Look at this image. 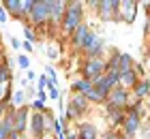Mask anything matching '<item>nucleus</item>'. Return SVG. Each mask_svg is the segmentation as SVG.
I'll return each instance as SVG.
<instances>
[{
    "label": "nucleus",
    "mask_w": 150,
    "mask_h": 139,
    "mask_svg": "<svg viewBox=\"0 0 150 139\" xmlns=\"http://www.w3.org/2000/svg\"><path fill=\"white\" fill-rule=\"evenodd\" d=\"M62 26L67 32H75L81 26V2L79 0H67V11L62 17Z\"/></svg>",
    "instance_id": "obj_1"
},
{
    "label": "nucleus",
    "mask_w": 150,
    "mask_h": 139,
    "mask_svg": "<svg viewBox=\"0 0 150 139\" xmlns=\"http://www.w3.org/2000/svg\"><path fill=\"white\" fill-rule=\"evenodd\" d=\"M103 73H107V64L101 58H88V62H86V66H84V77L86 79H97L99 75H103Z\"/></svg>",
    "instance_id": "obj_2"
},
{
    "label": "nucleus",
    "mask_w": 150,
    "mask_h": 139,
    "mask_svg": "<svg viewBox=\"0 0 150 139\" xmlns=\"http://www.w3.org/2000/svg\"><path fill=\"white\" fill-rule=\"evenodd\" d=\"M137 4H139V0H122L120 11H118V19H122L127 24H133L135 15H137Z\"/></svg>",
    "instance_id": "obj_3"
},
{
    "label": "nucleus",
    "mask_w": 150,
    "mask_h": 139,
    "mask_svg": "<svg viewBox=\"0 0 150 139\" xmlns=\"http://www.w3.org/2000/svg\"><path fill=\"white\" fill-rule=\"evenodd\" d=\"M120 2H122V0H101V4H99V15L103 17V19H118Z\"/></svg>",
    "instance_id": "obj_4"
},
{
    "label": "nucleus",
    "mask_w": 150,
    "mask_h": 139,
    "mask_svg": "<svg viewBox=\"0 0 150 139\" xmlns=\"http://www.w3.org/2000/svg\"><path fill=\"white\" fill-rule=\"evenodd\" d=\"M84 49L88 54V58H99V54L101 49H103V39H99L97 34H88V39H86V43H84Z\"/></svg>",
    "instance_id": "obj_5"
},
{
    "label": "nucleus",
    "mask_w": 150,
    "mask_h": 139,
    "mask_svg": "<svg viewBox=\"0 0 150 139\" xmlns=\"http://www.w3.org/2000/svg\"><path fill=\"white\" fill-rule=\"evenodd\" d=\"M30 19L35 24H45L47 19H50V4L43 2V0H39L35 4V9H32V13H30Z\"/></svg>",
    "instance_id": "obj_6"
},
{
    "label": "nucleus",
    "mask_w": 150,
    "mask_h": 139,
    "mask_svg": "<svg viewBox=\"0 0 150 139\" xmlns=\"http://www.w3.org/2000/svg\"><path fill=\"white\" fill-rule=\"evenodd\" d=\"M127 105V90L125 88H114L112 92H110V107H125Z\"/></svg>",
    "instance_id": "obj_7"
},
{
    "label": "nucleus",
    "mask_w": 150,
    "mask_h": 139,
    "mask_svg": "<svg viewBox=\"0 0 150 139\" xmlns=\"http://www.w3.org/2000/svg\"><path fill=\"white\" fill-rule=\"evenodd\" d=\"M137 124H139V109H137V107H133L131 111H129V118H127V122H125V131H127V135H133L135 131H137Z\"/></svg>",
    "instance_id": "obj_8"
},
{
    "label": "nucleus",
    "mask_w": 150,
    "mask_h": 139,
    "mask_svg": "<svg viewBox=\"0 0 150 139\" xmlns=\"http://www.w3.org/2000/svg\"><path fill=\"white\" fill-rule=\"evenodd\" d=\"M64 11H67V0H54L52 6H50V19H54V22L62 19Z\"/></svg>",
    "instance_id": "obj_9"
},
{
    "label": "nucleus",
    "mask_w": 150,
    "mask_h": 139,
    "mask_svg": "<svg viewBox=\"0 0 150 139\" xmlns=\"http://www.w3.org/2000/svg\"><path fill=\"white\" fill-rule=\"evenodd\" d=\"M88 34H90L88 26H86V24H81V26L77 28V30L73 32V45H75V47H84L86 39H88Z\"/></svg>",
    "instance_id": "obj_10"
},
{
    "label": "nucleus",
    "mask_w": 150,
    "mask_h": 139,
    "mask_svg": "<svg viewBox=\"0 0 150 139\" xmlns=\"http://www.w3.org/2000/svg\"><path fill=\"white\" fill-rule=\"evenodd\" d=\"M30 126H32V133H35L37 137H41V135H43V131L47 128V122H45V118L41 114H35V116H32V120H30Z\"/></svg>",
    "instance_id": "obj_11"
},
{
    "label": "nucleus",
    "mask_w": 150,
    "mask_h": 139,
    "mask_svg": "<svg viewBox=\"0 0 150 139\" xmlns=\"http://www.w3.org/2000/svg\"><path fill=\"white\" fill-rule=\"evenodd\" d=\"M137 71L142 73V68L133 66L131 71H127V73H120V83H122V88H129V86H133V83H135V77H137Z\"/></svg>",
    "instance_id": "obj_12"
},
{
    "label": "nucleus",
    "mask_w": 150,
    "mask_h": 139,
    "mask_svg": "<svg viewBox=\"0 0 150 139\" xmlns=\"http://www.w3.org/2000/svg\"><path fill=\"white\" fill-rule=\"evenodd\" d=\"M4 9L11 13V15L19 17L22 15V9H24V0H4Z\"/></svg>",
    "instance_id": "obj_13"
},
{
    "label": "nucleus",
    "mask_w": 150,
    "mask_h": 139,
    "mask_svg": "<svg viewBox=\"0 0 150 139\" xmlns=\"http://www.w3.org/2000/svg\"><path fill=\"white\" fill-rule=\"evenodd\" d=\"M73 88L75 90H79V94H84V96H88L94 90V83L90 81V79H79V81H75L73 83Z\"/></svg>",
    "instance_id": "obj_14"
},
{
    "label": "nucleus",
    "mask_w": 150,
    "mask_h": 139,
    "mask_svg": "<svg viewBox=\"0 0 150 139\" xmlns=\"http://www.w3.org/2000/svg\"><path fill=\"white\" fill-rule=\"evenodd\" d=\"M26 118H28V111H26L24 107L15 111V131L17 133H22V131L26 128Z\"/></svg>",
    "instance_id": "obj_15"
},
{
    "label": "nucleus",
    "mask_w": 150,
    "mask_h": 139,
    "mask_svg": "<svg viewBox=\"0 0 150 139\" xmlns=\"http://www.w3.org/2000/svg\"><path fill=\"white\" fill-rule=\"evenodd\" d=\"M79 139H97V128L92 124H81L79 126Z\"/></svg>",
    "instance_id": "obj_16"
},
{
    "label": "nucleus",
    "mask_w": 150,
    "mask_h": 139,
    "mask_svg": "<svg viewBox=\"0 0 150 139\" xmlns=\"http://www.w3.org/2000/svg\"><path fill=\"white\" fill-rule=\"evenodd\" d=\"M71 105L75 107L81 114V111H86V105H88V101H86V96L84 94H77V96H73V101H71Z\"/></svg>",
    "instance_id": "obj_17"
},
{
    "label": "nucleus",
    "mask_w": 150,
    "mask_h": 139,
    "mask_svg": "<svg viewBox=\"0 0 150 139\" xmlns=\"http://www.w3.org/2000/svg\"><path fill=\"white\" fill-rule=\"evenodd\" d=\"M131 68H133L131 56H129V54H122V56H120V73H127V71H131Z\"/></svg>",
    "instance_id": "obj_18"
},
{
    "label": "nucleus",
    "mask_w": 150,
    "mask_h": 139,
    "mask_svg": "<svg viewBox=\"0 0 150 139\" xmlns=\"http://www.w3.org/2000/svg\"><path fill=\"white\" fill-rule=\"evenodd\" d=\"M148 81H142V83H137V86H135V96H137V99H142V96H146L148 94Z\"/></svg>",
    "instance_id": "obj_19"
},
{
    "label": "nucleus",
    "mask_w": 150,
    "mask_h": 139,
    "mask_svg": "<svg viewBox=\"0 0 150 139\" xmlns=\"http://www.w3.org/2000/svg\"><path fill=\"white\" fill-rule=\"evenodd\" d=\"M11 79V68L9 66H0V81H9Z\"/></svg>",
    "instance_id": "obj_20"
},
{
    "label": "nucleus",
    "mask_w": 150,
    "mask_h": 139,
    "mask_svg": "<svg viewBox=\"0 0 150 139\" xmlns=\"http://www.w3.org/2000/svg\"><path fill=\"white\" fill-rule=\"evenodd\" d=\"M47 90H50V99H58V88H56V83H47Z\"/></svg>",
    "instance_id": "obj_21"
},
{
    "label": "nucleus",
    "mask_w": 150,
    "mask_h": 139,
    "mask_svg": "<svg viewBox=\"0 0 150 139\" xmlns=\"http://www.w3.org/2000/svg\"><path fill=\"white\" fill-rule=\"evenodd\" d=\"M6 92H9V81H0V101L6 96Z\"/></svg>",
    "instance_id": "obj_22"
},
{
    "label": "nucleus",
    "mask_w": 150,
    "mask_h": 139,
    "mask_svg": "<svg viewBox=\"0 0 150 139\" xmlns=\"http://www.w3.org/2000/svg\"><path fill=\"white\" fill-rule=\"evenodd\" d=\"M22 103H24V92L17 90V92L13 94V105H22Z\"/></svg>",
    "instance_id": "obj_23"
},
{
    "label": "nucleus",
    "mask_w": 150,
    "mask_h": 139,
    "mask_svg": "<svg viewBox=\"0 0 150 139\" xmlns=\"http://www.w3.org/2000/svg\"><path fill=\"white\" fill-rule=\"evenodd\" d=\"M24 34H26V39H28V43H32V41H35V32H32V28H30V26H26V28H24Z\"/></svg>",
    "instance_id": "obj_24"
},
{
    "label": "nucleus",
    "mask_w": 150,
    "mask_h": 139,
    "mask_svg": "<svg viewBox=\"0 0 150 139\" xmlns=\"http://www.w3.org/2000/svg\"><path fill=\"white\" fill-rule=\"evenodd\" d=\"M45 73H47V77H50L52 83H56V71H54L52 66H47V68H45Z\"/></svg>",
    "instance_id": "obj_25"
},
{
    "label": "nucleus",
    "mask_w": 150,
    "mask_h": 139,
    "mask_svg": "<svg viewBox=\"0 0 150 139\" xmlns=\"http://www.w3.org/2000/svg\"><path fill=\"white\" fill-rule=\"evenodd\" d=\"M77 116H79V111H77V109H75L73 105H71L69 109H67V118H69V120H71V118H77Z\"/></svg>",
    "instance_id": "obj_26"
},
{
    "label": "nucleus",
    "mask_w": 150,
    "mask_h": 139,
    "mask_svg": "<svg viewBox=\"0 0 150 139\" xmlns=\"http://www.w3.org/2000/svg\"><path fill=\"white\" fill-rule=\"evenodd\" d=\"M17 64L22 68H28V58H26V56H17Z\"/></svg>",
    "instance_id": "obj_27"
},
{
    "label": "nucleus",
    "mask_w": 150,
    "mask_h": 139,
    "mask_svg": "<svg viewBox=\"0 0 150 139\" xmlns=\"http://www.w3.org/2000/svg\"><path fill=\"white\" fill-rule=\"evenodd\" d=\"M6 13H9V11H6L4 6H0V24H4V22H6Z\"/></svg>",
    "instance_id": "obj_28"
},
{
    "label": "nucleus",
    "mask_w": 150,
    "mask_h": 139,
    "mask_svg": "<svg viewBox=\"0 0 150 139\" xmlns=\"http://www.w3.org/2000/svg\"><path fill=\"white\" fill-rule=\"evenodd\" d=\"M32 107H35L37 111H41V109H43V101H39V99H37L35 103H32Z\"/></svg>",
    "instance_id": "obj_29"
},
{
    "label": "nucleus",
    "mask_w": 150,
    "mask_h": 139,
    "mask_svg": "<svg viewBox=\"0 0 150 139\" xmlns=\"http://www.w3.org/2000/svg\"><path fill=\"white\" fill-rule=\"evenodd\" d=\"M47 83H50V81H47L45 77H41V79H39V88H41V90H43V88L47 86Z\"/></svg>",
    "instance_id": "obj_30"
},
{
    "label": "nucleus",
    "mask_w": 150,
    "mask_h": 139,
    "mask_svg": "<svg viewBox=\"0 0 150 139\" xmlns=\"http://www.w3.org/2000/svg\"><path fill=\"white\" fill-rule=\"evenodd\" d=\"M90 2V6H94V9H99V4H101V0H88Z\"/></svg>",
    "instance_id": "obj_31"
},
{
    "label": "nucleus",
    "mask_w": 150,
    "mask_h": 139,
    "mask_svg": "<svg viewBox=\"0 0 150 139\" xmlns=\"http://www.w3.org/2000/svg\"><path fill=\"white\" fill-rule=\"evenodd\" d=\"M11 45L15 47V49H19V41H17V39H11Z\"/></svg>",
    "instance_id": "obj_32"
},
{
    "label": "nucleus",
    "mask_w": 150,
    "mask_h": 139,
    "mask_svg": "<svg viewBox=\"0 0 150 139\" xmlns=\"http://www.w3.org/2000/svg\"><path fill=\"white\" fill-rule=\"evenodd\" d=\"M47 54H50V56H47V58H56V52H54L52 47H50V49H47Z\"/></svg>",
    "instance_id": "obj_33"
},
{
    "label": "nucleus",
    "mask_w": 150,
    "mask_h": 139,
    "mask_svg": "<svg viewBox=\"0 0 150 139\" xmlns=\"http://www.w3.org/2000/svg\"><path fill=\"white\" fill-rule=\"evenodd\" d=\"M45 99H47L45 92H43V90H39V101H45Z\"/></svg>",
    "instance_id": "obj_34"
},
{
    "label": "nucleus",
    "mask_w": 150,
    "mask_h": 139,
    "mask_svg": "<svg viewBox=\"0 0 150 139\" xmlns=\"http://www.w3.org/2000/svg\"><path fill=\"white\" fill-rule=\"evenodd\" d=\"M2 114H4V103H0V118H2Z\"/></svg>",
    "instance_id": "obj_35"
},
{
    "label": "nucleus",
    "mask_w": 150,
    "mask_h": 139,
    "mask_svg": "<svg viewBox=\"0 0 150 139\" xmlns=\"http://www.w3.org/2000/svg\"><path fill=\"white\" fill-rule=\"evenodd\" d=\"M105 139H122V137H118V135H107Z\"/></svg>",
    "instance_id": "obj_36"
},
{
    "label": "nucleus",
    "mask_w": 150,
    "mask_h": 139,
    "mask_svg": "<svg viewBox=\"0 0 150 139\" xmlns=\"http://www.w3.org/2000/svg\"><path fill=\"white\" fill-rule=\"evenodd\" d=\"M146 34H150V19H148V24H146Z\"/></svg>",
    "instance_id": "obj_37"
},
{
    "label": "nucleus",
    "mask_w": 150,
    "mask_h": 139,
    "mask_svg": "<svg viewBox=\"0 0 150 139\" xmlns=\"http://www.w3.org/2000/svg\"><path fill=\"white\" fill-rule=\"evenodd\" d=\"M127 139H131V137H127Z\"/></svg>",
    "instance_id": "obj_38"
}]
</instances>
